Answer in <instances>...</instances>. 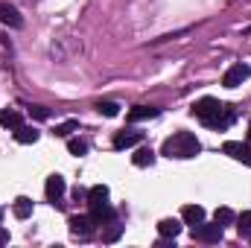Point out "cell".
I'll list each match as a JSON object with an SVG mask.
<instances>
[{"instance_id": "6da1fadb", "label": "cell", "mask_w": 251, "mask_h": 248, "mask_svg": "<svg viewBox=\"0 0 251 248\" xmlns=\"http://www.w3.org/2000/svg\"><path fill=\"white\" fill-rule=\"evenodd\" d=\"M193 117L201 120L204 125H210V128H228L231 120H234V111H231L228 105H222L219 99L204 97V99H199V102L193 105Z\"/></svg>"}, {"instance_id": "7a4b0ae2", "label": "cell", "mask_w": 251, "mask_h": 248, "mask_svg": "<svg viewBox=\"0 0 251 248\" xmlns=\"http://www.w3.org/2000/svg\"><path fill=\"white\" fill-rule=\"evenodd\" d=\"M199 152H201V143L193 131H176L161 146V155H167V158H196Z\"/></svg>"}, {"instance_id": "3957f363", "label": "cell", "mask_w": 251, "mask_h": 248, "mask_svg": "<svg viewBox=\"0 0 251 248\" xmlns=\"http://www.w3.org/2000/svg\"><path fill=\"white\" fill-rule=\"evenodd\" d=\"M249 76H251V67H249V64H243V62H240V64H231V67L225 70V76H222V85H225V88H240Z\"/></svg>"}, {"instance_id": "277c9868", "label": "cell", "mask_w": 251, "mask_h": 248, "mask_svg": "<svg viewBox=\"0 0 251 248\" xmlns=\"http://www.w3.org/2000/svg\"><path fill=\"white\" fill-rule=\"evenodd\" d=\"M193 237L199 240V243H219L222 237H225V231H222V225L219 222H213V225H196L193 228Z\"/></svg>"}, {"instance_id": "5b68a950", "label": "cell", "mask_w": 251, "mask_h": 248, "mask_svg": "<svg viewBox=\"0 0 251 248\" xmlns=\"http://www.w3.org/2000/svg\"><path fill=\"white\" fill-rule=\"evenodd\" d=\"M67 225H70V234H73V237H82V240L97 231V222L91 219V213H88V216H70Z\"/></svg>"}, {"instance_id": "8992f818", "label": "cell", "mask_w": 251, "mask_h": 248, "mask_svg": "<svg viewBox=\"0 0 251 248\" xmlns=\"http://www.w3.org/2000/svg\"><path fill=\"white\" fill-rule=\"evenodd\" d=\"M222 152H225V155H231V158H237V161H243V164H251V143L228 140V143L222 146Z\"/></svg>"}, {"instance_id": "52a82bcc", "label": "cell", "mask_w": 251, "mask_h": 248, "mask_svg": "<svg viewBox=\"0 0 251 248\" xmlns=\"http://www.w3.org/2000/svg\"><path fill=\"white\" fill-rule=\"evenodd\" d=\"M91 219H94L97 225L114 222V207H111L108 201H97V204H91Z\"/></svg>"}, {"instance_id": "ba28073f", "label": "cell", "mask_w": 251, "mask_h": 248, "mask_svg": "<svg viewBox=\"0 0 251 248\" xmlns=\"http://www.w3.org/2000/svg\"><path fill=\"white\" fill-rule=\"evenodd\" d=\"M0 21H3L6 26H12V29H21V26H24V18H21L18 9L9 6V3H0Z\"/></svg>"}, {"instance_id": "9c48e42d", "label": "cell", "mask_w": 251, "mask_h": 248, "mask_svg": "<svg viewBox=\"0 0 251 248\" xmlns=\"http://www.w3.org/2000/svg\"><path fill=\"white\" fill-rule=\"evenodd\" d=\"M64 190H67V184H64L62 175H50V178H47V187H44V193H47V198H50L53 204H56V201H59V198L64 196Z\"/></svg>"}, {"instance_id": "30bf717a", "label": "cell", "mask_w": 251, "mask_h": 248, "mask_svg": "<svg viewBox=\"0 0 251 248\" xmlns=\"http://www.w3.org/2000/svg\"><path fill=\"white\" fill-rule=\"evenodd\" d=\"M161 111L158 108H152V105H134L126 117H128V123H140V120H152V117H158Z\"/></svg>"}, {"instance_id": "8fae6325", "label": "cell", "mask_w": 251, "mask_h": 248, "mask_svg": "<svg viewBox=\"0 0 251 248\" xmlns=\"http://www.w3.org/2000/svg\"><path fill=\"white\" fill-rule=\"evenodd\" d=\"M158 234H161L164 240H176V237L181 234V222H178V219H161V222H158Z\"/></svg>"}, {"instance_id": "7c38bea8", "label": "cell", "mask_w": 251, "mask_h": 248, "mask_svg": "<svg viewBox=\"0 0 251 248\" xmlns=\"http://www.w3.org/2000/svg\"><path fill=\"white\" fill-rule=\"evenodd\" d=\"M181 219H184L187 225H193V228L201 225V222H204V207H201V204H187V207L181 210Z\"/></svg>"}, {"instance_id": "4fadbf2b", "label": "cell", "mask_w": 251, "mask_h": 248, "mask_svg": "<svg viewBox=\"0 0 251 248\" xmlns=\"http://www.w3.org/2000/svg\"><path fill=\"white\" fill-rule=\"evenodd\" d=\"M143 140V134L140 131H120L117 137H114V149H128V146H137Z\"/></svg>"}, {"instance_id": "5bb4252c", "label": "cell", "mask_w": 251, "mask_h": 248, "mask_svg": "<svg viewBox=\"0 0 251 248\" xmlns=\"http://www.w3.org/2000/svg\"><path fill=\"white\" fill-rule=\"evenodd\" d=\"M0 125H3V128H18V125H24L21 111H15V108H3V111H0Z\"/></svg>"}, {"instance_id": "9a60e30c", "label": "cell", "mask_w": 251, "mask_h": 248, "mask_svg": "<svg viewBox=\"0 0 251 248\" xmlns=\"http://www.w3.org/2000/svg\"><path fill=\"white\" fill-rule=\"evenodd\" d=\"M131 164H134V167H152V164H155V152H152L149 146H143V149H137V152L131 155Z\"/></svg>"}, {"instance_id": "2e32d148", "label": "cell", "mask_w": 251, "mask_h": 248, "mask_svg": "<svg viewBox=\"0 0 251 248\" xmlns=\"http://www.w3.org/2000/svg\"><path fill=\"white\" fill-rule=\"evenodd\" d=\"M12 210H15V216H18V219H29V216H32V198H26V196H18Z\"/></svg>"}, {"instance_id": "e0dca14e", "label": "cell", "mask_w": 251, "mask_h": 248, "mask_svg": "<svg viewBox=\"0 0 251 248\" xmlns=\"http://www.w3.org/2000/svg\"><path fill=\"white\" fill-rule=\"evenodd\" d=\"M15 140H18V143H35V140H38V128H32V125H18V128H15Z\"/></svg>"}, {"instance_id": "ac0fdd59", "label": "cell", "mask_w": 251, "mask_h": 248, "mask_svg": "<svg viewBox=\"0 0 251 248\" xmlns=\"http://www.w3.org/2000/svg\"><path fill=\"white\" fill-rule=\"evenodd\" d=\"M97 201H108V187L105 184H94L88 190V204H97Z\"/></svg>"}, {"instance_id": "d6986e66", "label": "cell", "mask_w": 251, "mask_h": 248, "mask_svg": "<svg viewBox=\"0 0 251 248\" xmlns=\"http://www.w3.org/2000/svg\"><path fill=\"white\" fill-rule=\"evenodd\" d=\"M237 228H240V237H246V240H251V210H246V213H240L237 216Z\"/></svg>"}, {"instance_id": "ffe728a7", "label": "cell", "mask_w": 251, "mask_h": 248, "mask_svg": "<svg viewBox=\"0 0 251 248\" xmlns=\"http://www.w3.org/2000/svg\"><path fill=\"white\" fill-rule=\"evenodd\" d=\"M97 111H100L102 117H117V114H120V105L105 99V102H97Z\"/></svg>"}, {"instance_id": "44dd1931", "label": "cell", "mask_w": 251, "mask_h": 248, "mask_svg": "<svg viewBox=\"0 0 251 248\" xmlns=\"http://www.w3.org/2000/svg\"><path fill=\"white\" fill-rule=\"evenodd\" d=\"M219 225H231L234 219H237V213L231 210V207H216V216H213Z\"/></svg>"}, {"instance_id": "7402d4cb", "label": "cell", "mask_w": 251, "mask_h": 248, "mask_svg": "<svg viewBox=\"0 0 251 248\" xmlns=\"http://www.w3.org/2000/svg\"><path fill=\"white\" fill-rule=\"evenodd\" d=\"M76 128H79V120H67V123L56 125V131H53V134H56V137H70Z\"/></svg>"}, {"instance_id": "603a6c76", "label": "cell", "mask_w": 251, "mask_h": 248, "mask_svg": "<svg viewBox=\"0 0 251 248\" xmlns=\"http://www.w3.org/2000/svg\"><path fill=\"white\" fill-rule=\"evenodd\" d=\"M67 149H70V155H76V158H79V155H85V152H88V143H85V140H79V137H70V140H67Z\"/></svg>"}, {"instance_id": "cb8c5ba5", "label": "cell", "mask_w": 251, "mask_h": 248, "mask_svg": "<svg viewBox=\"0 0 251 248\" xmlns=\"http://www.w3.org/2000/svg\"><path fill=\"white\" fill-rule=\"evenodd\" d=\"M29 114H32L35 120H47V117H50V108H44V105H32Z\"/></svg>"}, {"instance_id": "d4e9b609", "label": "cell", "mask_w": 251, "mask_h": 248, "mask_svg": "<svg viewBox=\"0 0 251 248\" xmlns=\"http://www.w3.org/2000/svg\"><path fill=\"white\" fill-rule=\"evenodd\" d=\"M120 231H123V228H114V231H108V237H105V240H108V243H114V240L120 237Z\"/></svg>"}, {"instance_id": "484cf974", "label": "cell", "mask_w": 251, "mask_h": 248, "mask_svg": "<svg viewBox=\"0 0 251 248\" xmlns=\"http://www.w3.org/2000/svg\"><path fill=\"white\" fill-rule=\"evenodd\" d=\"M9 243V231L6 228H0V246H6Z\"/></svg>"}, {"instance_id": "4316f807", "label": "cell", "mask_w": 251, "mask_h": 248, "mask_svg": "<svg viewBox=\"0 0 251 248\" xmlns=\"http://www.w3.org/2000/svg\"><path fill=\"white\" fill-rule=\"evenodd\" d=\"M249 143H251V123H249Z\"/></svg>"}]
</instances>
